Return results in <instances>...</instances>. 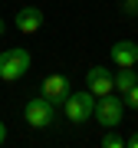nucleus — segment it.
<instances>
[{
  "label": "nucleus",
  "mask_w": 138,
  "mask_h": 148,
  "mask_svg": "<svg viewBox=\"0 0 138 148\" xmlns=\"http://www.w3.org/2000/svg\"><path fill=\"white\" fill-rule=\"evenodd\" d=\"M30 73V53L23 46H10L0 53V79L3 82H16Z\"/></svg>",
  "instance_id": "nucleus-1"
},
{
  "label": "nucleus",
  "mask_w": 138,
  "mask_h": 148,
  "mask_svg": "<svg viewBox=\"0 0 138 148\" xmlns=\"http://www.w3.org/2000/svg\"><path fill=\"white\" fill-rule=\"evenodd\" d=\"M66 109V119L72 122V125H82V122H89L92 115H96V95H92L89 89L85 92H69V99L63 102Z\"/></svg>",
  "instance_id": "nucleus-2"
},
{
  "label": "nucleus",
  "mask_w": 138,
  "mask_h": 148,
  "mask_svg": "<svg viewBox=\"0 0 138 148\" xmlns=\"http://www.w3.org/2000/svg\"><path fill=\"white\" fill-rule=\"evenodd\" d=\"M122 112H125V99L122 95H99L96 99V122L99 125H105V128H115V125H122Z\"/></svg>",
  "instance_id": "nucleus-3"
},
{
  "label": "nucleus",
  "mask_w": 138,
  "mask_h": 148,
  "mask_svg": "<svg viewBox=\"0 0 138 148\" xmlns=\"http://www.w3.org/2000/svg\"><path fill=\"white\" fill-rule=\"evenodd\" d=\"M23 119H27L30 128H49L53 119H56V106L46 102L43 95H40V99H30L27 106H23Z\"/></svg>",
  "instance_id": "nucleus-4"
},
{
  "label": "nucleus",
  "mask_w": 138,
  "mask_h": 148,
  "mask_svg": "<svg viewBox=\"0 0 138 148\" xmlns=\"http://www.w3.org/2000/svg\"><path fill=\"white\" fill-rule=\"evenodd\" d=\"M69 92L72 89H69V79L63 73H49L46 79H43V86H40V95L46 102H53V106H63V102L69 99Z\"/></svg>",
  "instance_id": "nucleus-5"
},
{
  "label": "nucleus",
  "mask_w": 138,
  "mask_h": 148,
  "mask_svg": "<svg viewBox=\"0 0 138 148\" xmlns=\"http://www.w3.org/2000/svg\"><path fill=\"white\" fill-rule=\"evenodd\" d=\"M85 89H89L92 95H109L112 89H115V73H109L105 66H92L89 73H85Z\"/></svg>",
  "instance_id": "nucleus-6"
},
{
  "label": "nucleus",
  "mask_w": 138,
  "mask_h": 148,
  "mask_svg": "<svg viewBox=\"0 0 138 148\" xmlns=\"http://www.w3.org/2000/svg\"><path fill=\"white\" fill-rule=\"evenodd\" d=\"M109 56H112V63H115V66H135V63H138V43L118 40L115 46L109 49Z\"/></svg>",
  "instance_id": "nucleus-7"
},
{
  "label": "nucleus",
  "mask_w": 138,
  "mask_h": 148,
  "mask_svg": "<svg viewBox=\"0 0 138 148\" xmlns=\"http://www.w3.org/2000/svg\"><path fill=\"white\" fill-rule=\"evenodd\" d=\"M43 27V10L40 7H23V10H16V30L20 33H36Z\"/></svg>",
  "instance_id": "nucleus-8"
},
{
  "label": "nucleus",
  "mask_w": 138,
  "mask_h": 148,
  "mask_svg": "<svg viewBox=\"0 0 138 148\" xmlns=\"http://www.w3.org/2000/svg\"><path fill=\"white\" fill-rule=\"evenodd\" d=\"M135 86H138V69L135 66H118V73H115V92L125 95L128 89H135Z\"/></svg>",
  "instance_id": "nucleus-9"
},
{
  "label": "nucleus",
  "mask_w": 138,
  "mask_h": 148,
  "mask_svg": "<svg viewBox=\"0 0 138 148\" xmlns=\"http://www.w3.org/2000/svg\"><path fill=\"white\" fill-rule=\"evenodd\" d=\"M102 148H125V138L115 135V132H109V135H102Z\"/></svg>",
  "instance_id": "nucleus-10"
},
{
  "label": "nucleus",
  "mask_w": 138,
  "mask_h": 148,
  "mask_svg": "<svg viewBox=\"0 0 138 148\" xmlns=\"http://www.w3.org/2000/svg\"><path fill=\"white\" fill-rule=\"evenodd\" d=\"M122 99H125V106H128V109H138V86H135V89H128Z\"/></svg>",
  "instance_id": "nucleus-11"
},
{
  "label": "nucleus",
  "mask_w": 138,
  "mask_h": 148,
  "mask_svg": "<svg viewBox=\"0 0 138 148\" xmlns=\"http://www.w3.org/2000/svg\"><path fill=\"white\" fill-rule=\"evenodd\" d=\"M122 10H125L128 16H135V13H138V0H122Z\"/></svg>",
  "instance_id": "nucleus-12"
},
{
  "label": "nucleus",
  "mask_w": 138,
  "mask_h": 148,
  "mask_svg": "<svg viewBox=\"0 0 138 148\" xmlns=\"http://www.w3.org/2000/svg\"><path fill=\"white\" fill-rule=\"evenodd\" d=\"M125 148H138V128H135V132L125 138Z\"/></svg>",
  "instance_id": "nucleus-13"
},
{
  "label": "nucleus",
  "mask_w": 138,
  "mask_h": 148,
  "mask_svg": "<svg viewBox=\"0 0 138 148\" xmlns=\"http://www.w3.org/2000/svg\"><path fill=\"white\" fill-rule=\"evenodd\" d=\"M3 142H7V125L0 122V145H3Z\"/></svg>",
  "instance_id": "nucleus-14"
},
{
  "label": "nucleus",
  "mask_w": 138,
  "mask_h": 148,
  "mask_svg": "<svg viewBox=\"0 0 138 148\" xmlns=\"http://www.w3.org/2000/svg\"><path fill=\"white\" fill-rule=\"evenodd\" d=\"M3 30H7V23H3V20H0V33H3Z\"/></svg>",
  "instance_id": "nucleus-15"
},
{
  "label": "nucleus",
  "mask_w": 138,
  "mask_h": 148,
  "mask_svg": "<svg viewBox=\"0 0 138 148\" xmlns=\"http://www.w3.org/2000/svg\"><path fill=\"white\" fill-rule=\"evenodd\" d=\"M135 69H138V63H135Z\"/></svg>",
  "instance_id": "nucleus-16"
}]
</instances>
